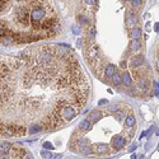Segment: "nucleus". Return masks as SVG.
Instances as JSON below:
<instances>
[{
  "label": "nucleus",
  "instance_id": "f257e3e1",
  "mask_svg": "<svg viewBox=\"0 0 159 159\" xmlns=\"http://www.w3.org/2000/svg\"><path fill=\"white\" fill-rule=\"evenodd\" d=\"M15 21H17V23L22 24V26H29L31 24V13H29L28 8L26 7H22L19 8L17 10V13H15Z\"/></svg>",
  "mask_w": 159,
  "mask_h": 159
},
{
  "label": "nucleus",
  "instance_id": "f03ea898",
  "mask_svg": "<svg viewBox=\"0 0 159 159\" xmlns=\"http://www.w3.org/2000/svg\"><path fill=\"white\" fill-rule=\"evenodd\" d=\"M46 17V9L41 5H34L31 10V23H41Z\"/></svg>",
  "mask_w": 159,
  "mask_h": 159
},
{
  "label": "nucleus",
  "instance_id": "7ed1b4c3",
  "mask_svg": "<svg viewBox=\"0 0 159 159\" xmlns=\"http://www.w3.org/2000/svg\"><path fill=\"white\" fill-rule=\"evenodd\" d=\"M73 146H78L76 152L81 153V154H90V153H92V148H90L88 139L83 138V136H80L78 140H75V144H74Z\"/></svg>",
  "mask_w": 159,
  "mask_h": 159
},
{
  "label": "nucleus",
  "instance_id": "20e7f679",
  "mask_svg": "<svg viewBox=\"0 0 159 159\" xmlns=\"http://www.w3.org/2000/svg\"><path fill=\"white\" fill-rule=\"evenodd\" d=\"M60 113H61V117L64 121H70V120H73L76 116V109L68 103L66 106H64L60 109Z\"/></svg>",
  "mask_w": 159,
  "mask_h": 159
},
{
  "label": "nucleus",
  "instance_id": "39448f33",
  "mask_svg": "<svg viewBox=\"0 0 159 159\" xmlns=\"http://www.w3.org/2000/svg\"><path fill=\"white\" fill-rule=\"evenodd\" d=\"M57 19L56 18H47V19H43L42 22H41V29H43V31H48V29H54L55 27L57 26Z\"/></svg>",
  "mask_w": 159,
  "mask_h": 159
},
{
  "label": "nucleus",
  "instance_id": "423d86ee",
  "mask_svg": "<svg viewBox=\"0 0 159 159\" xmlns=\"http://www.w3.org/2000/svg\"><path fill=\"white\" fill-rule=\"evenodd\" d=\"M125 138L122 135H117L112 139V146H113V150L115 152H119L120 149H122V146L125 145Z\"/></svg>",
  "mask_w": 159,
  "mask_h": 159
},
{
  "label": "nucleus",
  "instance_id": "0eeeda50",
  "mask_svg": "<svg viewBox=\"0 0 159 159\" xmlns=\"http://www.w3.org/2000/svg\"><path fill=\"white\" fill-rule=\"evenodd\" d=\"M142 64H144V56L140 55V54L132 56L131 57V60H130V66L132 68V69H136V68L142 66Z\"/></svg>",
  "mask_w": 159,
  "mask_h": 159
},
{
  "label": "nucleus",
  "instance_id": "6e6552de",
  "mask_svg": "<svg viewBox=\"0 0 159 159\" xmlns=\"http://www.w3.org/2000/svg\"><path fill=\"white\" fill-rule=\"evenodd\" d=\"M0 42L3 43L4 46H10V45H14L15 41L12 36V31H9V33L5 34L4 37H0Z\"/></svg>",
  "mask_w": 159,
  "mask_h": 159
},
{
  "label": "nucleus",
  "instance_id": "1a4fd4ad",
  "mask_svg": "<svg viewBox=\"0 0 159 159\" xmlns=\"http://www.w3.org/2000/svg\"><path fill=\"white\" fill-rule=\"evenodd\" d=\"M10 127H12L13 132H14V136H23L27 131L26 127L22 125H10Z\"/></svg>",
  "mask_w": 159,
  "mask_h": 159
},
{
  "label": "nucleus",
  "instance_id": "9d476101",
  "mask_svg": "<svg viewBox=\"0 0 159 159\" xmlns=\"http://www.w3.org/2000/svg\"><path fill=\"white\" fill-rule=\"evenodd\" d=\"M136 23H138V18H136V15L134 14L132 12H129L127 13V18H126V26L130 28L131 26H135Z\"/></svg>",
  "mask_w": 159,
  "mask_h": 159
},
{
  "label": "nucleus",
  "instance_id": "9b49d317",
  "mask_svg": "<svg viewBox=\"0 0 159 159\" xmlns=\"http://www.w3.org/2000/svg\"><path fill=\"white\" fill-rule=\"evenodd\" d=\"M94 150L97 154H107V153H109V146L106 144H98V145H95Z\"/></svg>",
  "mask_w": 159,
  "mask_h": 159
},
{
  "label": "nucleus",
  "instance_id": "f8f14e48",
  "mask_svg": "<svg viewBox=\"0 0 159 159\" xmlns=\"http://www.w3.org/2000/svg\"><path fill=\"white\" fill-rule=\"evenodd\" d=\"M116 73V68H115V65H112V64H108L106 66V69H105V76L107 79H111L112 76H113V74Z\"/></svg>",
  "mask_w": 159,
  "mask_h": 159
},
{
  "label": "nucleus",
  "instance_id": "ddd939ff",
  "mask_svg": "<svg viewBox=\"0 0 159 159\" xmlns=\"http://www.w3.org/2000/svg\"><path fill=\"white\" fill-rule=\"evenodd\" d=\"M102 116H103V113L101 111H92V113L89 115V119L88 120L92 122V125H93L94 122H97Z\"/></svg>",
  "mask_w": 159,
  "mask_h": 159
},
{
  "label": "nucleus",
  "instance_id": "4468645a",
  "mask_svg": "<svg viewBox=\"0 0 159 159\" xmlns=\"http://www.w3.org/2000/svg\"><path fill=\"white\" fill-rule=\"evenodd\" d=\"M142 34V31L140 28H138V27H135V28H132L130 31V38L131 40H139V38L141 37Z\"/></svg>",
  "mask_w": 159,
  "mask_h": 159
},
{
  "label": "nucleus",
  "instance_id": "2eb2a0df",
  "mask_svg": "<svg viewBox=\"0 0 159 159\" xmlns=\"http://www.w3.org/2000/svg\"><path fill=\"white\" fill-rule=\"evenodd\" d=\"M141 47H142V45H141V42L139 40H131V42H130V50L132 51V52L141 50Z\"/></svg>",
  "mask_w": 159,
  "mask_h": 159
},
{
  "label": "nucleus",
  "instance_id": "dca6fc26",
  "mask_svg": "<svg viewBox=\"0 0 159 159\" xmlns=\"http://www.w3.org/2000/svg\"><path fill=\"white\" fill-rule=\"evenodd\" d=\"M90 127H92V122H90L88 119L83 120V121L79 124V130L80 131H88V130H90Z\"/></svg>",
  "mask_w": 159,
  "mask_h": 159
},
{
  "label": "nucleus",
  "instance_id": "f3484780",
  "mask_svg": "<svg viewBox=\"0 0 159 159\" xmlns=\"http://www.w3.org/2000/svg\"><path fill=\"white\" fill-rule=\"evenodd\" d=\"M121 76H122V84H124L125 87H131V84H132V78H131L130 74L124 73Z\"/></svg>",
  "mask_w": 159,
  "mask_h": 159
},
{
  "label": "nucleus",
  "instance_id": "a211bd4d",
  "mask_svg": "<svg viewBox=\"0 0 159 159\" xmlns=\"http://www.w3.org/2000/svg\"><path fill=\"white\" fill-rule=\"evenodd\" d=\"M42 130H43V126L42 125L36 124V125H32L31 127H29V134H31V135H34V134L40 132V131H42Z\"/></svg>",
  "mask_w": 159,
  "mask_h": 159
},
{
  "label": "nucleus",
  "instance_id": "6ab92c4d",
  "mask_svg": "<svg viewBox=\"0 0 159 159\" xmlns=\"http://www.w3.org/2000/svg\"><path fill=\"white\" fill-rule=\"evenodd\" d=\"M111 79H112V81H113L115 85L119 87V85H121V84H122V76L120 75L119 73H115V74H113V76H112Z\"/></svg>",
  "mask_w": 159,
  "mask_h": 159
},
{
  "label": "nucleus",
  "instance_id": "aec40b11",
  "mask_svg": "<svg viewBox=\"0 0 159 159\" xmlns=\"http://www.w3.org/2000/svg\"><path fill=\"white\" fill-rule=\"evenodd\" d=\"M134 125H135V116L134 113H130L126 117V127H132Z\"/></svg>",
  "mask_w": 159,
  "mask_h": 159
},
{
  "label": "nucleus",
  "instance_id": "412c9836",
  "mask_svg": "<svg viewBox=\"0 0 159 159\" xmlns=\"http://www.w3.org/2000/svg\"><path fill=\"white\" fill-rule=\"evenodd\" d=\"M148 87H149V81L146 79H140L139 80V88L142 89V90H146Z\"/></svg>",
  "mask_w": 159,
  "mask_h": 159
},
{
  "label": "nucleus",
  "instance_id": "4be33fe9",
  "mask_svg": "<svg viewBox=\"0 0 159 159\" xmlns=\"http://www.w3.org/2000/svg\"><path fill=\"white\" fill-rule=\"evenodd\" d=\"M154 129H155V127H154V125H153L152 127L149 129V130H146V131H142V132H141V135H140V139H142V138H145V136H146V135H149V134L152 132V131L154 130Z\"/></svg>",
  "mask_w": 159,
  "mask_h": 159
},
{
  "label": "nucleus",
  "instance_id": "5701e85b",
  "mask_svg": "<svg viewBox=\"0 0 159 159\" xmlns=\"http://www.w3.org/2000/svg\"><path fill=\"white\" fill-rule=\"evenodd\" d=\"M78 19H79V22H80L81 24H88V19H87V17L84 14H81V15H79L78 17Z\"/></svg>",
  "mask_w": 159,
  "mask_h": 159
},
{
  "label": "nucleus",
  "instance_id": "b1692460",
  "mask_svg": "<svg viewBox=\"0 0 159 159\" xmlns=\"http://www.w3.org/2000/svg\"><path fill=\"white\" fill-rule=\"evenodd\" d=\"M131 5L134 8H139L141 5V0H131Z\"/></svg>",
  "mask_w": 159,
  "mask_h": 159
},
{
  "label": "nucleus",
  "instance_id": "393cba45",
  "mask_svg": "<svg viewBox=\"0 0 159 159\" xmlns=\"http://www.w3.org/2000/svg\"><path fill=\"white\" fill-rule=\"evenodd\" d=\"M43 148H45V149H47V150H52L54 149V145L51 144V142L46 141V142H43Z\"/></svg>",
  "mask_w": 159,
  "mask_h": 159
},
{
  "label": "nucleus",
  "instance_id": "a878e982",
  "mask_svg": "<svg viewBox=\"0 0 159 159\" xmlns=\"http://www.w3.org/2000/svg\"><path fill=\"white\" fill-rule=\"evenodd\" d=\"M71 29H73V32H74L75 34H79V33H80V28L78 27V24H74V26L71 27Z\"/></svg>",
  "mask_w": 159,
  "mask_h": 159
},
{
  "label": "nucleus",
  "instance_id": "bb28decb",
  "mask_svg": "<svg viewBox=\"0 0 159 159\" xmlns=\"http://www.w3.org/2000/svg\"><path fill=\"white\" fill-rule=\"evenodd\" d=\"M41 155L43 158H54V155L51 153H47V152H41Z\"/></svg>",
  "mask_w": 159,
  "mask_h": 159
},
{
  "label": "nucleus",
  "instance_id": "cd10ccee",
  "mask_svg": "<svg viewBox=\"0 0 159 159\" xmlns=\"http://www.w3.org/2000/svg\"><path fill=\"white\" fill-rule=\"evenodd\" d=\"M122 116H124V112L122 111H116V119L119 120V121L122 119Z\"/></svg>",
  "mask_w": 159,
  "mask_h": 159
},
{
  "label": "nucleus",
  "instance_id": "c85d7f7f",
  "mask_svg": "<svg viewBox=\"0 0 159 159\" xmlns=\"http://www.w3.org/2000/svg\"><path fill=\"white\" fill-rule=\"evenodd\" d=\"M97 3H98V0H85L87 5H94V4H97Z\"/></svg>",
  "mask_w": 159,
  "mask_h": 159
},
{
  "label": "nucleus",
  "instance_id": "c756f323",
  "mask_svg": "<svg viewBox=\"0 0 159 159\" xmlns=\"http://www.w3.org/2000/svg\"><path fill=\"white\" fill-rule=\"evenodd\" d=\"M107 103H108V101H107V99H101L99 102H98V105L102 106V105H107Z\"/></svg>",
  "mask_w": 159,
  "mask_h": 159
},
{
  "label": "nucleus",
  "instance_id": "7c9ffc66",
  "mask_svg": "<svg viewBox=\"0 0 159 159\" xmlns=\"http://www.w3.org/2000/svg\"><path fill=\"white\" fill-rule=\"evenodd\" d=\"M109 111H111V112H116L117 111V106H111V107H109Z\"/></svg>",
  "mask_w": 159,
  "mask_h": 159
},
{
  "label": "nucleus",
  "instance_id": "2f4dec72",
  "mask_svg": "<svg viewBox=\"0 0 159 159\" xmlns=\"http://www.w3.org/2000/svg\"><path fill=\"white\" fill-rule=\"evenodd\" d=\"M154 89L155 92H159V83H157V81H154Z\"/></svg>",
  "mask_w": 159,
  "mask_h": 159
},
{
  "label": "nucleus",
  "instance_id": "473e14b6",
  "mask_svg": "<svg viewBox=\"0 0 159 159\" xmlns=\"http://www.w3.org/2000/svg\"><path fill=\"white\" fill-rule=\"evenodd\" d=\"M135 149H136V145L132 144V145H131V148H129V152H134Z\"/></svg>",
  "mask_w": 159,
  "mask_h": 159
},
{
  "label": "nucleus",
  "instance_id": "72a5a7b5",
  "mask_svg": "<svg viewBox=\"0 0 159 159\" xmlns=\"http://www.w3.org/2000/svg\"><path fill=\"white\" fill-rule=\"evenodd\" d=\"M120 68H121V69H126V62L125 61H121V64H120Z\"/></svg>",
  "mask_w": 159,
  "mask_h": 159
},
{
  "label": "nucleus",
  "instance_id": "f704fd0d",
  "mask_svg": "<svg viewBox=\"0 0 159 159\" xmlns=\"http://www.w3.org/2000/svg\"><path fill=\"white\" fill-rule=\"evenodd\" d=\"M154 31H155V32H159V23H155V26H154Z\"/></svg>",
  "mask_w": 159,
  "mask_h": 159
},
{
  "label": "nucleus",
  "instance_id": "c9c22d12",
  "mask_svg": "<svg viewBox=\"0 0 159 159\" xmlns=\"http://www.w3.org/2000/svg\"><path fill=\"white\" fill-rule=\"evenodd\" d=\"M81 43H83V41H81V40H78V42H76L78 47H81Z\"/></svg>",
  "mask_w": 159,
  "mask_h": 159
},
{
  "label": "nucleus",
  "instance_id": "e433bc0d",
  "mask_svg": "<svg viewBox=\"0 0 159 159\" xmlns=\"http://www.w3.org/2000/svg\"><path fill=\"white\" fill-rule=\"evenodd\" d=\"M155 94H157V95H158V97H159V92H155Z\"/></svg>",
  "mask_w": 159,
  "mask_h": 159
},
{
  "label": "nucleus",
  "instance_id": "4c0bfd02",
  "mask_svg": "<svg viewBox=\"0 0 159 159\" xmlns=\"http://www.w3.org/2000/svg\"><path fill=\"white\" fill-rule=\"evenodd\" d=\"M157 135H158V136H159V130H158V131H157Z\"/></svg>",
  "mask_w": 159,
  "mask_h": 159
},
{
  "label": "nucleus",
  "instance_id": "58836bf2",
  "mask_svg": "<svg viewBox=\"0 0 159 159\" xmlns=\"http://www.w3.org/2000/svg\"><path fill=\"white\" fill-rule=\"evenodd\" d=\"M158 60H159V57H158Z\"/></svg>",
  "mask_w": 159,
  "mask_h": 159
}]
</instances>
